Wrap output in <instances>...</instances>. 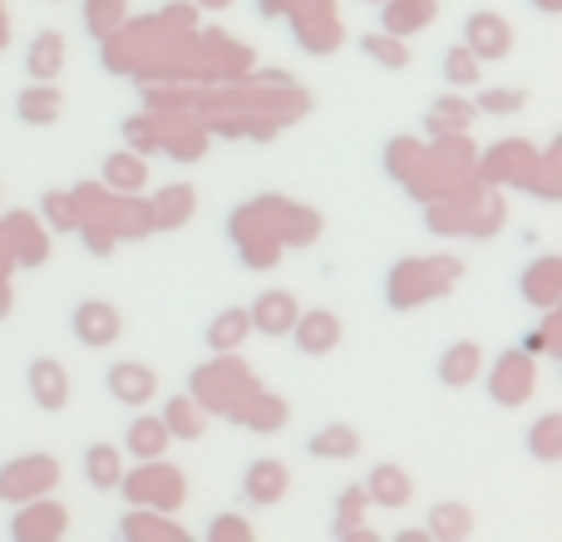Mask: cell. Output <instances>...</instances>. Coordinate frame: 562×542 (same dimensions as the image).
Segmentation results:
<instances>
[{
    "instance_id": "6da1fadb",
    "label": "cell",
    "mask_w": 562,
    "mask_h": 542,
    "mask_svg": "<svg viewBox=\"0 0 562 542\" xmlns=\"http://www.w3.org/2000/svg\"><path fill=\"white\" fill-rule=\"evenodd\" d=\"M75 340H85V346H114L119 340V316L114 306H104V301H85V306H75Z\"/></svg>"
},
{
    "instance_id": "7a4b0ae2",
    "label": "cell",
    "mask_w": 562,
    "mask_h": 542,
    "mask_svg": "<svg viewBox=\"0 0 562 542\" xmlns=\"http://www.w3.org/2000/svg\"><path fill=\"white\" fill-rule=\"evenodd\" d=\"M336 340H340V316H330V310H311V316L296 320L301 355H326V350H336Z\"/></svg>"
},
{
    "instance_id": "3957f363",
    "label": "cell",
    "mask_w": 562,
    "mask_h": 542,
    "mask_svg": "<svg viewBox=\"0 0 562 542\" xmlns=\"http://www.w3.org/2000/svg\"><path fill=\"white\" fill-rule=\"evenodd\" d=\"M30 395L40 409H59L69 399V380L59 360H30Z\"/></svg>"
},
{
    "instance_id": "277c9868",
    "label": "cell",
    "mask_w": 562,
    "mask_h": 542,
    "mask_svg": "<svg viewBox=\"0 0 562 542\" xmlns=\"http://www.w3.org/2000/svg\"><path fill=\"white\" fill-rule=\"evenodd\" d=\"M281 494H286V468H281L277 459H257L243 478V498H252V504H277Z\"/></svg>"
},
{
    "instance_id": "5b68a950",
    "label": "cell",
    "mask_w": 562,
    "mask_h": 542,
    "mask_svg": "<svg viewBox=\"0 0 562 542\" xmlns=\"http://www.w3.org/2000/svg\"><path fill=\"white\" fill-rule=\"evenodd\" d=\"M109 389H114V399H124V405H144L158 389V380L148 365H114L109 370Z\"/></svg>"
},
{
    "instance_id": "8992f818",
    "label": "cell",
    "mask_w": 562,
    "mask_h": 542,
    "mask_svg": "<svg viewBox=\"0 0 562 542\" xmlns=\"http://www.w3.org/2000/svg\"><path fill=\"white\" fill-rule=\"evenodd\" d=\"M252 320H257L262 330H272V336H281V330H286L291 320H296V301L281 296V291H267V301L252 310Z\"/></svg>"
},
{
    "instance_id": "52a82bcc",
    "label": "cell",
    "mask_w": 562,
    "mask_h": 542,
    "mask_svg": "<svg viewBox=\"0 0 562 542\" xmlns=\"http://www.w3.org/2000/svg\"><path fill=\"white\" fill-rule=\"evenodd\" d=\"M474 370H479V346H454L449 350L445 360H439V380H445V385H469V380H474Z\"/></svg>"
},
{
    "instance_id": "ba28073f",
    "label": "cell",
    "mask_w": 562,
    "mask_h": 542,
    "mask_svg": "<svg viewBox=\"0 0 562 542\" xmlns=\"http://www.w3.org/2000/svg\"><path fill=\"white\" fill-rule=\"evenodd\" d=\"M247 326H252V316H247V310H223V316L207 326V346H213V350H233L237 340L247 336Z\"/></svg>"
},
{
    "instance_id": "9c48e42d",
    "label": "cell",
    "mask_w": 562,
    "mask_h": 542,
    "mask_svg": "<svg viewBox=\"0 0 562 542\" xmlns=\"http://www.w3.org/2000/svg\"><path fill=\"white\" fill-rule=\"evenodd\" d=\"M311 454L316 459H356L360 454V439L350 429H326V434L311 439Z\"/></svg>"
},
{
    "instance_id": "30bf717a",
    "label": "cell",
    "mask_w": 562,
    "mask_h": 542,
    "mask_svg": "<svg viewBox=\"0 0 562 542\" xmlns=\"http://www.w3.org/2000/svg\"><path fill=\"white\" fill-rule=\"evenodd\" d=\"M85 474L94 478L99 488H114L119 484V454L109 444H94V449H85Z\"/></svg>"
},
{
    "instance_id": "8fae6325",
    "label": "cell",
    "mask_w": 562,
    "mask_h": 542,
    "mask_svg": "<svg viewBox=\"0 0 562 542\" xmlns=\"http://www.w3.org/2000/svg\"><path fill=\"white\" fill-rule=\"evenodd\" d=\"M370 488H375V504H385V508L409 504V478L395 474V468H380V474L370 478Z\"/></svg>"
},
{
    "instance_id": "7c38bea8",
    "label": "cell",
    "mask_w": 562,
    "mask_h": 542,
    "mask_svg": "<svg viewBox=\"0 0 562 542\" xmlns=\"http://www.w3.org/2000/svg\"><path fill=\"white\" fill-rule=\"evenodd\" d=\"M164 434H168V425H158V419H138V425L128 429V444H134L144 459H154L158 449H164Z\"/></svg>"
},
{
    "instance_id": "4fadbf2b",
    "label": "cell",
    "mask_w": 562,
    "mask_h": 542,
    "mask_svg": "<svg viewBox=\"0 0 562 542\" xmlns=\"http://www.w3.org/2000/svg\"><path fill=\"white\" fill-rule=\"evenodd\" d=\"M360 45H366V55H380V65H390V69L409 65V55L400 45H390V39H360Z\"/></svg>"
},
{
    "instance_id": "5bb4252c",
    "label": "cell",
    "mask_w": 562,
    "mask_h": 542,
    "mask_svg": "<svg viewBox=\"0 0 562 542\" xmlns=\"http://www.w3.org/2000/svg\"><path fill=\"white\" fill-rule=\"evenodd\" d=\"M207 538H252V528L237 523V518H217L213 533H207Z\"/></svg>"
}]
</instances>
